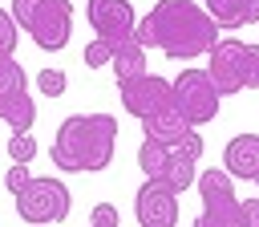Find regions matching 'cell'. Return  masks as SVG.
Returning <instances> with one entry per match:
<instances>
[{
    "label": "cell",
    "mask_w": 259,
    "mask_h": 227,
    "mask_svg": "<svg viewBox=\"0 0 259 227\" xmlns=\"http://www.w3.org/2000/svg\"><path fill=\"white\" fill-rule=\"evenodd\" d=\"M134 41L142 49H162L170 61H194L219 45V24L194 0H158L150 16H142Z\"/></svg>",
    "instance_id": "cell-1"
},
{
    "label": "cell",
    "mask_w": 259,
    "mask_h": 227,
    "mask_svg": "<svg viewBox=\"0 0 259 227\" xmlns=\"http://www.w3.org/2000/svg\"><path fill=\"white\" fill-rule=\"evenodd\" d=\"M117 142V118L109 114H73L57 126L53 138V162L65 174H97L109 166Z\"/></svg>",
    "instance_id": "cell-2"
},
{
    "label": "cell",
    "mask_w": 259,
    "mask_h": 227,
    "mask_svg": "<svg viewBox=\"0 0 259 227\" xmlns=\"http://www.w3.org/2000/svg\"><path fill=\"white\" fill-rule=\"evenodd\" d=\"M12 20L45 53H61L73 36V4L69 0H12Z\"/></svg>",
    "instance_id": "cell-3"
},
{
    "label": "cell",
    "mask_w": 259,
    "mask_h": 227,
    "mask_svg": "<svg viewBox=\"0 0 259 227\" xmlns=\"http://www.w3.org/2000/svg\"><path fill=\"white\" fill-rule=\"evenodd\" d=\"M206 77L214 81L219 97H235L243 89H259V49L247 45V41H219L210 49V65H206Z\"/></svg>",
    "instance_id": "cell-4"
},
{
    "label": "cell",
    "mask_w": 259,
    "mask_h": 227,
    "mask_svg": "<svg viewBox=\"0 0 259 227\" xmlns=\"http://www.w3.org/2000/svg\"><path fill=\"white\" fill-rule=\"evenodd\" d=\"M198 195H202V215L194 219V227H243V199L235 195V178L214 166L198 174Z\"/></svg>",
    "instance_id": "cell-5"
},
{
    "label": "cell",
    "mask_w": 259,
    "mask_h": 227,
    "mask_svg": "<svg viewBox=\"0 0 259 227\" xmlns=\"http://www.w3.org/2000/svg\"><path fill=\"white\" fill-rule=\"evenodd\" d=\"M170 97L190 126H206L219 114V101H223L214 81L206 77V69H182L178 77H170Z\"/></svg>",
    "instance_id": "cell-6"
},
{
    "label": "cell",
    "mask_w": 259,
    "mask_h": 227,
    "mask_svg": "<svg viewBox=\"0 0 259 227\" xmlns=\"http://www.w3.org/2000/svg\"><path fill=\"white\" fill-rule=\"evenodd\" d=\"M73 207V195L61 178H32L16 195V211L24 223H65Z\"/></svg>",
    "instance_id": "cell-7"
},
{
    "label": "cell",
    "mask_w": 259,
    "mask_h": 227,
    "mask_svg": "<svg viewBox=\"0 0 259 227\" xmlns=\"http://www.w3.org/2000/svg\"><path fill=\"white\" fill-rule=\"evenodd\" d=\"M85 16H89L93 32L101 41H109L113 49L125 45V41H134V32H138V16H134L130 0H89Z\"/></svg>",
    "instance_id": "cell-8"
},
{
    "label": "cell",
    "mask_w": 259,
    "mask_h": 227,
    "mask_svg": "<svg viewBox=\"0 0 259 227\" xmlns=\"http://www.w3.org/2000/svg\"><path fill=\"white\" fill-rule=\"evenodd\" d=\"M134 215H138V227H174L178 223V195L166 182L146 178L134 195Z\"/></svg>",
    "instance_id": "cell-9"
},
{
    "label": "cell",
    "mask_w": 259,
    "mask_h": 227,
    "mask_svg": "<svg viewBox=\"0 0 259 227\" xmlns=\"http://www.w3.org/2000/svg\"><path fill=\"white\" fill-rule=\"evenodd\" d=\"M117 93H121L125 114H134V118H146V114L162 109L166 101H174L170 97V81L166 77H154V73L134 77V81H117Z\"/></svg>",
    "instance_id": "cell-10"
},
{
    "label": "cell",
    "mask_w": 259,
    "mask_h": 227,
    "mask_svg": "<svg viewBox=\"0 0 259 227\" xmlns=\"http://www.w3.org/2000/svg\"><path fill=\"white\" fill-rule=\"evenodd\" d=\"M142 130H146V142H158V146H166V150H174L194 126L178 114V105L174 101H166L162 109H154V114H146L142 118Z\"/></svg>",
    "instance_id": "cell-11"
},
{
    "label": "cell",
    "mask_w": 259,
    "mask_h": 227,
    "mask_svg": "<svg viewBox=\"0 0 259 227\" xmlns=\"http://www.w3.org/2000/svg\"><path fill=\"white\" fill-rule=\"evenodd\" d=\"M223 170L231 178L259 182V134H235L223 146Z\"/></svg>",
    "instance_id": "cell-12"
},
{
    "label": "cell",
    "mask_w": 259,
    "mask_h": 227,
    "mask_svg": "<svg viewBox=\"0 0 259 227\" xmlns=\"http://www.w3.org/2000/svg\"><path fill=\"white\" fill-rule=\"evenodd\" d=\"M206 12L219 28L259 24V0H206Z\"/></svg>",
    "instance_id": "cell-13"
},
{
    "label": "cell",
    "mask_w": 259,
    "mask_h": 227,
    "mask_svg": "<svg viewBox=\"0 0 259 227\" xmlns=\"http://www.w3.org/2000/svg\"><path fill=\"white\" fill-rule=\"evenodd\" d=\"M0 122H8L12 134H28L32 122H36V105H32V93L20 89V93H8L0 97Z\"/></svg>",
    "instance_id": "cell-14"
},
{
    "label": "cell",
    "mask_w": 259,
    "mask_h": 227,
    "mask_svg": "<svg viewBox=\"0 0 259 227\" xmlns=\"http://www.w3.org/2000/svg\"><path fill=\"white\" fill-rule=\"evenodd\" d=\"M113 73H117V81H134V77H146V49L138 45V41H125V45H117L113 49Z\"/></svg>",
    "instance_id": "cell-15"
},
{
    "label": "cell",
    "mask_w": 259,
    "mask_h": 227,
    "mask_svg": "<svg viewBox=\"0 0 259 227\" xmlns=\"http://www.w3.org/2000/svg\"><path fill=\"white\" fill-rule=\"evenodd\" d=\"M158 182H166L174 195L190 191V186L198 182V174H194V158H186L182 150H170V158H166V170H162V178H158Z\"/></svg>",
    "instance_id": "cell-16"
},
{
    "label": "cell",
    "mask_w": 259,
    "mask_h": 227,
    "mask_svg": "<svg viewBox=\"0 0 259 227\" xmlns=\"http://www.w3.org/2000/svg\"><path fill=\"white\" fill-rule=\"evenodd\" d=\"M166 158H170V150H166V146H158V142H142V146H138V166H142V174H146V178H162Z\"/></svg>",
    "instance_id": "cell-17"
},
{
    "label": "cell",
    "mask_w": 259,
    "mask_h": 227,
    "mask_svg": "<svg viewBox=\"0 0 259 227\" xmlns=\"http://www.w3.org/2000/svg\"><path fill=\"white\" fill-rule=\"evenodd\" d=\"M20 89H28V73L20 69L16 57H4V53H0V97L20 93Z\"/></svg>",
    "instance_id": "cell-18"
},
{
    "label": "cell",
    "mask_w": 259,
    "mask_h": 227,
    "mask_svg": "<svg viewBox=\"0 0 259 227\" xmlns=\"http://www.w3.org/2000/svg\"><path fill=\"white\" fill-rule=\"evenodd\" d=\"M36 89H40L45 97H61V93L69 89V77H65L61 69H40V73H36Z\"/></svg>",
    "instance_id": "cell-19"
},
{
    "label": "cell",
    "mask_w": 259,
    "mask_h": 227,
    "mask_svg": "<svg viewBox=\"0 0 259 227\" xmlns=\"http://www.w3.org/2000/svg\"><path fill=\"white\" fill-rule=\"evenodd\" d=\"M32 154H36V142H32V134H12V138H8V158H12V162L28 166V162H32Z\"/></svg>",
    "instance_id": "cell-20"
},
{
    "label": "cell",
    "mask_w": 259,
    "mask_h": 227,
    "mask_svg": "<svg viewBox=\"0 0 259 227\" xmlns=\"http://www.w3.org/2000/svg\"><path fill=\"white\" fill-rule=\"evenodd\" d=\"M109 61H113V45L101 41V36H93V41L85 45V65H89V69H101V65H109Z\"/></svg>",
    "instance_id": "cell-21"
},
{
    "label": "cell",
    "mask_w": 259,
    "mask_h": 227,
    "mask_svg": "<svg viewBox=\"0 0 259 227\" xmlns=\"http://www.w3.org/2000/svg\"><path fill=\"white\" fill-rule=\"evenodd\" d=\"M12 49H16V20H12V12L0 8V53L12 57Z\"/></svg>",
    "instance_id": "cell-22"
},
{
    "label": "cell",
    "mask_w": 259,
    "mask_h": 227,
    "mask_svg": "<svg viewBox=\"0 0 259 227\" xmlns=\"http://www.w3.org/2000/svg\"><path fill=\"white\" fill-rule=\"evenodd\" d=\"M28 182H32V174H28V166H20V162H12V166H8V174H4V186H8L12 195H20V191H24Z\"/></svg>",
    "instance_id": "cell-23"
},
{
    "label": "cell",
    "mask_w": 259,
    "mask_h": 227,
    "mask_svg": "<svg viewBox=\"0 0 259 227\" xmlns=\"http://www.w3.org/2000/svg\"><path fill=\"white\" fill-rule=\"evenodd\" d=\"M89 227H117V207L113 203H97L89 211Z\"/></svg>",
    "instance_id": "cell-24"
},
{
    "label": "cell",
    "mask_w": 259,
    "mask_h": 227,
    "mask_svg": "<svg viewBox=\"0 0 259 227\" xmlns=\"http://www.w3.org/2000/svg\"><path fill=\"white\" fill-rule=\"evenodd\" d=\"M174 150H182L186 158H194V162H198V158H202V138H198V134L190 130V134H186V138H182V142H178Z\"/></svg>",
    "instance_id": "cell-25"
},
{
    "label": "cell",
    "mask_w": 259,
    "mask_h": 227,
    "mask_svg": "<svg viewBox=\"0 0 259 227\" xmlns=\"http://www.w3.org/2000/svg\"><path fill=\"white\" fill-rule=\"evenodd\" d=\"M243 227H259V195L255 199H243Z\"/></svg>",
    "instance_id": "cell-26"
}]
</instances>
